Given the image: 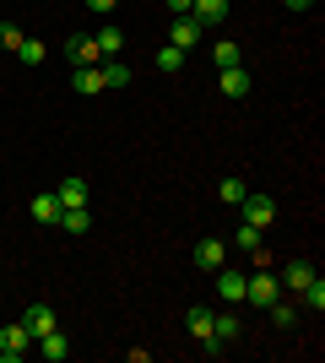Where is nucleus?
Wrapping results in <instances>:
<instances>
[{"label":"nucleus","instance_id":"412c9836","mask_svg":"<svg viewBox=\"0 0 325 363\" xmlns=\"http://www.w3.org/2000/svg\"><path fill=\"white\" fill-rule=\"evenodd\" d=\"M212 60H217V71H228V65H244V55H239L233 38H217V44H212Z\"/></svg>","mask_w":325,"mask_h":363},{"label":"nucleus","instance_id":"7ed1b4c3","mask_svg":"<svg viewBox=\"0 0 325 363\" xmlns=\"http://www.w3.org/2000/svg\"><path fill=\"white\" fill-rule=\"evenodd\" d=\"M239 217H244L249 228H271V223H277V201H271V196H255V190H249V196L239 201Z\"/></svg>","mask_w":325,"mask_h":363},{"label":"nucleus","instance_id":"39448f33","mask_svg":"<svg viewBox=\"0 0 325 363\" xmlns=\"http://www.w3.org/2000/svg\"><path fill=\"white\" fill-rule=\"evenodd\" d=\"M65 60H71V65H98V60H103L98 44H93V33H71V38H65Z\"/></svg>","mask_w":325,"mask_h":363},{"label":"nucleus","instance_id":"b1692460","mask_svg":"<svg viewBox=\"0 0 325 363\" xmlns=\"http://www.w3.org/2000/svg\"><path fill=\"white\" fill-rule=\"evenodd\" d=\"M233 244H239V250H244V255H255V250H261V244H266V228H239V233H233Z\"/></svg>","mask_w":325,"mask_h":363},{"label":"nucleus","instance_id":"bb28decb","mask_svg":"<svg viewBox=\"0 0 325 363\" xmlns=\"http://www.w3.org/2000/svg\"><path fill=\"white\" fill-rule=\"evenodd\" d=\"M304 303H309V309H325V282H320V277L304 282Z\"/></svg>","mask_w":325,"mask_h":363},{"label":"nucleus","instance_id":"ddd939ff","mask_svg":"<svg viewBox=\"0 0 325 363\" xmlns=\"http://www.w3.org/2000/svg\"><path fill=\"white\" fill-rule=\"evenodd\" d=\"M33 223H60V201H55V190H44V196H33Z\"/></svg>","mask_w":325,"mask_h":363},{"label":"nucleus","instance_id":"6ab92c4d","mask_svg":"<svg viewBox=\"0 0 325 363\" xmlns=\"http://www.w3.org/2000/svg\"><path fill=\"white\" fill-rule=\"evenodd\" d=\"M244 196H249V184L239 179V174H228V179L217 184V201H222V206H239V201H244Z\"/></svg>","mask_w":325,"mask_h":363},{"label":"nucleus","instance_id":"aec40b11","mask_svg":"<svg viewBox=\"0 0 325 363\" xmlns=\"http://www.w3.org/2000/svg\"><path fill=\"white\" fill-rule=\"evenodd\" d=\"M157 71H163V76H179V71H185V49H173V44H163V49H157Z\"/></svg>","mask_w":325,"mask_h":363},{"label":"nucleus","instance_id":"4468645a","mask_svg":"<svg viewBox=\"0 0 325 363\" xmlns=\"http://www.w3.org/2000/svg\"><path fill=\"white\" fill-rule=\"evenodd\" d=\"M16 60H22V65H44V60H49V44H44V38H28V33H22V44H16Z\"/></svg>","mask_w":325,"mask_h":363},{"label":"nucleus","instance_id":"6e6552de","mask_svg":"<svg viewBox=\"0 0 325 363\" xmlns=\"http://www.w3.org/2000/svg\"><path fill=\"white\" fill-rule=\"evenodd\" d=\"M22 325H28V331H33V342H38V336H49V331H55V309H49V303H28Z\"/></svg>","mask_w":325,"mask_h":363},{"label":"nucleus","instance_id":"f257e3e1","mask_svg":"<svg viewBox=\"0 0 325 363\" xmlns=\"http://www.w3.org/2000/svg\"><path fill=\"white\" fill-rule=\"evenodd\" d=\"M271 298H282V282L271 277V266H255V272H244V303H271Z\"/></svg>","mask_w":325,"mask_h":363},{"label":"nucleus","instance_id":"f3484780","mask_svg":"<svg viewBox=\"0 0 325 363\" xmlns=\"http://www.w3.org/2000/svg\"><path fill=\"white\" fill-rule=\"evenodd\" d=\"M309 277H314L309 260H287V272H282L277 282H282V288H298V293H304V282H309Z\"/></svg>","mask_w":325,"mask_h":363},{"label":"nucleus","instance_id":"1a4fd4ad","mask_svg":"<svg viewBox=\"0 0 325 363\" xmlns=\"http://www.w3.org/2000/svg\"><path fill=\"white\" fill-rule=\"evenodd\" d=\"M71 87H76L81 98H93V92H103V71H98V65H71Z\"/></svg>","mask_w":325,"mask_h":363},{"label":"nucleus","instance_id":"20e7f679","mask_svg":"<svg viewBox=\"0 0 325 363\" xmlns=\"http://www.w3.org/2000/svg\"><path fill=\"white\" fill-rule=\"evenodd\" d=\"M206 33H212V28H206L201 16H173V28H169V44H173V49H190V44H201Z\"/></svg>","mask_w":325,"mask_h":363},{"label":"nucleus","instance_id":"f8f14e48","mask_svg":"<svg viewBox=\"0 0 325 363\" xmlns=\"http://www.w3.org/2000/svg\"><path fill=\"white\" fill-rule=\"evenodd\" d=\"M249 87H255V82H249L244 65H228V71H222V98H249Z\"/></svg>","mask_w":325,"mask_h":363},{"label":"nucleus","instance_id":"a211bd4d","mask_svg":"<svg viewBox=\"0 0 325 363\" xmlns=\"http://www.w3.org/2000/svg\"><path fill=\"white\" fill-rule=\"evenodd\" d=\"M190 16H201L206 28H217V22L228 16V0H195V6H190Z\"/></svg>","mask_w":325,"mask_h":363},{"label":"nucleus","instance_id":"0eeeda50","mask_svg":"<svg viewBox=\"0 0 325 363\" xmlns=\"http://www.w3.org/2000/svg\"><path fill=\"white\" fill-rule=\"evenodd\" d=\"M195 266H201V272L228 266V244H222V239H201V244H195Z\"/></svg>","mask_w":325,"mask_h":363},{"label":"nucleus","instance_id":"2f4dec72","mask_svg":"<svg viewBox=\"0 0 325 363\" xmlns=\"http://www.w3.org/2000/svg\"><path fill=\"white\" fill-rule=\"evenodd\" d=\"M0 363H6V358H0Z\"/></svg>","mask_w":325,"mask_h":363},{"label":"nucleus","instance_id":"7c9ffc66","mask_svg":"<svg viewBox=\"0 0 325 363\" xmlns=\"http://www.w3.org/2000/svg\"><path fill=\"white\" fill-rule=\"evenodd\" d=\"M282 6H287V11H309L314 0H282Z\"/></svg>","mask_w":325,"mask_h":363},{"label":"nucleus","instance_id":"cd10ccee","mask_svg":"<svg viewBox=\"0 0 325 363\" xmlns=\"http://www.w3.org/2000/svg\"><path fill=\"white\" fill-rule=\"evenodd\" d=\"M16 44H22V28H11V22H0V49H6V55H16Z\"/></svg>","mask_w":325,"mask_h":363},{"label":"nucleus","instance_id":"dca6fc26","mask_svg":"<svg viewBox=\"0 0 325 363\" xmlns=\"http://www.w3.org/2000/svg\"><path fill=\"white\" fill-rule=\"evenodd\" d=\"M93 44H98V55H103V60H114V55L125 49V33H120V28H98Z\"/></svg>","mask_w":325,"mask_h":363},{"label":"nucleus","instance_id":"2eb2a0df","mask_svg":"<svg viewBox=\"0 0 325 363\" xmlns=\"http://www.w3.org/2000/svg\"><path fill=\"white\" fill-rule=\"evenodd\" d=\"M185 325H190V336H195V342H212V309H201V303H195V309H185Z\"/></svg>","mask_w":325,"mask_h":363},{"label":"nucleus","instance_id":"4be33fe9","mask_svg":"<svg viewBox=\"0 0 325 363\" xmlns=\"http://www.w3.org/2000/svg\"><path fill=\"white\" fill-rule=\"evenodd\" d=\"M98 71H103V87H125L130 82V65L114 55V60H98Z\"/></svg>","mask_w":325,"mask_h":363},{"label":"nucleus","instance_id":"f03ea898","mask_svg":"<svg viewBox=\"0 0 325 363\" xmlns=\"http://www.w3.org/2000/svg\"><path fill=\"white\" fill-rule=\"evenodd\" d=\"M28 352H33V331L22 325V320H11V325L0 331V358L16 363V358H28Z\"/></svg>","mask_w":325,"mask_h":363},{"label":"nucleus","instance_id":"9d476101","mask_svg":"<svg viewBox=\"0 0 325 363\" xmlns=\"http://www.w3.org/2000/svg\"><path fill=\"white\" fill-rule=\"evenodd\" d=\"M55 201H60V212H65V206H87V179H81V174H71V179H60V190H55Z\"/></svg>","mask_w":325,"mask_h":363},{"label":"nucleus","instance_id":"5701e85b","mask_svg":"<svg viewBox=\"0 0 325 363\" xmlns=\"http://www.w3.org/2000/svg\"><path fill=\"white\" fill-rule=\"evenodd\" d=\"M60 228H65V233H87V228H93V212H87V206H65Z\"/></svg>","mask_w":325,"mask_h":363},{"label":"nucleus","instance_id":"9b49d317","mask_svg":"<svg viewBox=\"0 0 325 363\" xmlns=\"http://www.w3.org/2000/svg\"><path fill=\"white\" fill-rule=\"evenodd\" d=\"M33 347L44 352L49 363H65V358H71V342H65V336H60V325H55V331H49V336H38Z\"/></svg>","mask_w":325,"mask_h":363},{"label":"nucleus","instance_id":"393cba45","mask_svg":"<svg viewBox=\"0 0 325 363\" xmlns=\"http://www.w3.org/2000/svg\"><path fill=\"white\" fill-rule=\"evenodd\" d=\"M233 336H239V320H233V315H212V342H222V347H228Z\"/></svg>","mask_w":325,"mask_h":363},{"label":"nucleus","instance_id":"a878e982","mask_svg":"<svg viewBox=\"0 0 325 363\" xmlns=\"http://www.w3.org/2000/svg\"><path fill=\"white\" fill-rule=\"evenodd\" d=\"M266 309H271V325H293V320H298V309H293V303H282V298H271Z\"/></svg>","mask_w":325,"mask_h":363},{"label":"nucleus","instance_id":"c756f323","mask_svg":"<svg viewBox=\"0 0 325 363\" xmlns=\"http://www.w3.org/2000/svg\"><path fill=\"white\" fill-rule=\"evenodd\" d=\"M190 6H195V0H169V11H173V16H190Z\"/></svg>","mask_w":325,"mask_h":363},{"label":"nucleus","instance_id":"423d86ee","mask_svg":"<svg viewBox=\"0 0 325 363\" xmlns=\"http://www.w3.org/2000/svg\"><path fill=\"white\" fill-rule=\"evenodd\" d=\"M217 293H222V303H244V272H233V266H217Z\"/></svg>","mask_w":325,"mask_h":363},{"label":"nucleus","instance_id":"c85d7f7f","mask_svg":"<svg viewBox=\"0 0 325 363\" xmlns=\"http://www.w3.org/2000/svg\"><path fill=\"white\" fill-rule=\"evenodd\" d=\"M114 6H120V0H87V11H98V16H108Z\"/></svg>","mask_w":325,"mask_h":363}]
</instances>
